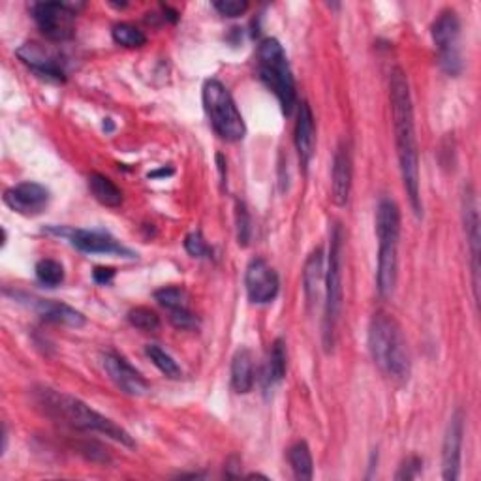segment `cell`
Instances as JSON below:
<instances>
[{"label": "cell", "instance_id": "cell-1", "mask_svg": "<svg viewBox=\"0 0 481 481\" xmlns=\"http://www.w3.org/2000/svg\"><path fill=\"white\" fill-rule=\"evenodd\" d=\"M389 100H391V115H393V130L396 156H399V167L406 194L415 217H422V191H420V153H417L415 139V124H414V108L406 74L396 67L389 76Z\"/></svg>", "mask_w": 481, "mask_h": 481}, {"label": "cell", "instance_id": "cell-2", "mask_svg": "<svg viewBox=\"0 0 481 481\" xmlns=\"http://www.w3.org/2000/svg\"><path fill=\"white\" fill-rule=\"evenodd\" d=\"M38 405L44 406V410L55 417V420H62L65 423L72 425L74 429L87 431V432H98L111 438V441L127 446L136 448L134 438L129 431H124L120 425L111 422L110 417L102 415L94 408H91L87 403L81 399H76L72 395L58 393L53 389H41L38 395Z\"/></svg>", "mask_w": 481, "mask_h": 481}, {"label": "cell", "instance_id": "cell-3", "mask_svg": "<svg viewBox=\"0 0 481 481\" xmlns=\"http://www.w3.org/2000/svg\"><path fill=\"white\" fill-rule=\"evenodd\" d=\"M369 352L379 369L395 380L410 376V352L401 325L387 312H376L369 324Z\"/></svg>", "mask_w": 481, "mask_h": 481}, {"label": "cell", "instance_id": "cell-4", "mask_svg": "<svg viewBox=\"0 0 481 481\" xmlns=\"http://www.w3.org/2000/svg\"><path fill=\"white\" fill-rule=\"evenodd\" d=\"M376 237H379V267H376V284L379 294L389 298L399 275V237H401V211L389 198H382L376 207Z\"/></svg>", "mask_w": 481, "mask_h": 481}, {"label": "cell", "instance_id": "cell-5", "mask_svg": "<svg viewBox=\"0 0 481 481\" xmlns=\"http://www.w3.org/2000/svg\"><path fill=\"white\" fill-rule=\"evenodd\" d=\"M258 72L260 79L277 96L282 113L289 117L298 106V89L284 48L277 38H265L260 44Z\"/></svg>", "mask_w": 481, "mask_h": 481}, {"label": "cell", "instance_id": "cell-6", "mask_svg": "<svg viewBox=\"0 0 481 481\" xmlns=\"http://www.w3.org/2000/svg\"><path fill=\"white\" fill-rule=\"evenodd\" d=\"M329 262L325 273V303H324V346L331 350L334 344V333L343 308V246L344 236L341 224H334L329 239Z\"/></svg>", "mask_w": 481, "mask_h": 481}, {"label": "cell", "instance_id": "cell-7", "mask_svg": "<svg viewBox=\"0 0 481 481\" xmlns=\"http://www.w3.org/2000/svg\"><path fill=\"white\" fill-rule=\"evenodd\" d=\"M201 96L209 122H211L213 130L220 136V139L227 143L241 141L246 134L245 120L236 106L234 96L229 94L224 83L218 79H207Z\"/></svg>", "mask_w": 481, "mask_h": 481}, {"label": "cell", "instance_id": "cell-8", "mask_svg": "<svg viewBox=\"0 0 481 481\" xmlns=\"http://www.w3.org/2000/svg\"><path fill=\"white\" fill-rule=\"evenodd\" d=\"M431 34L438 49L441 68L453 77L461 74L463 57L461 49H459V38H461V21H459V13L455 10H442L434 19Z\"/></svg>", "mask_w": 481, "mask_h": 481}, {"label": "cell", "instance_id": "cell-9", "mask_svg": "<svg viewBox=\"0 0 481 481\" xmlns=\"http://www.w3.org/2000/svg\"><path fill=\"white\" fill-rule=\"evenodd\" d=\"M46 234L67 239L76 250L83 254H103V256H120L136 258L130 248L120 245L115 237L96 229H79L68 226H48Z\"/></svg>", "mask_w": 481, "mask_h": 481}, {"label": "cell", "instance_id": "cell-10", "mask_svg": "<svg viewBox=\"0 0 481 481\" xmlns=\"http://www.w3.org/2000/svg\"><path fill=\"white\" fill-rule=\"evenodd\" d=\"M36 27L51 41H67L76 32V6L67 3H36L31 6Z\"/></svg>", "mask_w": 481, "mask_h": 481}, {"label": "cell", "instance_id": "cell-11", "mask_svg": "<svg viewBox=\"0 0 481 481\" xmlns=\"http://www.w3.org/2000/svg\"><path fill=\"white\" fill-rule=\"evenodd\" d=\"M245 286L250 301L254 305H267L279 296L281 281L273 267H271L263 258H256L246 267Z\"/></svg>", "mask_w": 481, "mask_h": 481}, {"label": "cell", "instance_id": "cell-12", "mask_svg": "<svg viewBox=\"0 0 481 481\" xmlns=\"http://www.w3.org/2000/svg\"><path fill=\"white\" fill-rule=\"evenodd\" d=\"M4 203L23 217L40 215L49 203V191L40 183H19L4 192Z\"/></svg>", "mask_w": 481, "mask_h": 481}, {"label": "cell", "instance_id": "cell-13", "mask_svg": "<svg viewBox=\"0 0 481 481\" xmlns=\"http://www.w3.org/2000/svg\"><path fill=\"white\" fill-rule=\"evenodd\" d=\"M102 363L111 379V382L120 391H124L130 396H143L149 391V382L145 380V376L139 370H136L127 360L122 358V355L115 352H108V353H103Z\"/></svg>", "mask_w": 481, "mask_h": 481}, {"label": "cell", "instance_id": "cell-14", "mask_svg": "<svg viewBox=\"0 0 481 481\" xmlns=\"http://www.w3.org/2000/svg\"><path fill=\"white\" fill-rule=\"evenodd\" d=\"M463 436H465V415L461 410H455L450 417L444 444H442V476L448 481L459 479V470H461V455H463L461 453Z\"/></svg>", "mask_w": 481, "mask_h": 481}, {"label": "cell", "instance_id": "cell-15", "mask_svg": "<svg viewBox=\"0 0 481 481\" xmlns=\"http://www.w3.org/2000/svg\"><path fill=\"white\" fill-rule=\"evenodd\" d=\"M17 57L21 58L23 65L32 68L40 76L55 79V81L67 79L65 65H62L60 57L57 53H53L51 49L36 44V41H27V44L21 46L17 49Z\"/></svg>", "mask_w": 481, "mask_h": 481}, {"label": "cell", "instance_id": "cell-16", "mask_svg": "<svg viewBox=\"0 0 481 481\" xmlns=\"http://www.w3.org/2000/svg\"><path fill=\"white\" fill-rule=\"evenodd\" d=\"M25 301L36 312V315L40 318H44L46 322L62 324V325L76 327V329L87 324L85 315L67 303L53 301V299H40V298H25ZM25 301H21V303H25Z\"/></svg>", "mask_w": 481, "mask_h": 481}, {"label": "cell", "instance_id": "cell-17", "mask_svg": "<svg viewBox=\"0 0 481 481\" xmlns=\"http://www.w3.org/2000/svg\"><path fill=\"white\" fill-rule=\"evenodd\" d=\"M463 220H465V232L467 241L470 245V256H472V275H474V296L479 299V213H477V201L472 188H465L463 194Z\"/></svg>", "mask_w": 481, "mask_h": 481}, {"label": "cell", "instance_id": "cell-18", "mask_svg": "<svg viewBox=\"0 0 481 481\" xmlns=\"http://www.w3.org/2000/svg\"><path fill=\"white\" fill-rule=\"evenodd\" d=\"M352 191V158L346 145L343 143L333 156L331 170V200L337 207H344L348 203Z\"/></svg>", "mask_w": 481, "mask_h": 481}, {"label": "cell", "instance_id": "cell-19", "mask_svg": "<svg viewBox=\"0 0 481 481\" xmlns=\"http://www.w3.org/2000/svg\"><path fill=\"white\" fill-rule=\"evenodd\" d=\"M294 139H296V149L299 153V160L307 167L312 156H315V145H316L315 115H312V110L307 102H303L299 106Z\"/></svg>", "mask_w": 481, "mask_h": 481}, {"label": "cell", "instance_id": "cell-20", "mask_svg": "<svg viewBox=\"0 0 481 481\" xmlns=\"http://www.w3.org/2000/svg\"><path fill=\"white\" fill-rule=\"evenodd\" d=\"M256 382L254 358L248 348H239L232 360V387L239 395H246L253 391Z\"/></svg>", "mask_w": 481, "mask_h": 481}, {"label": "cell", "instance_id": "cell-21", "mask_svg": "<svg viewBox=\"0 0 481 481\" xmlns=\"http://www.w3.org/2000/svg\"><path fill=\"white\" fill-rule=\"evenodd\" d=\"M324 281H325L324 250L315 248L308 254V258L305 262V269H303V289H305V298L310 305L318 301Z\"/></svg>", "mask_w": 481, "mask_h": 481}, {"label": "cell", "instance_id": "cell-22", "mask_svg": "<svg viewBox=\"0 0 481 481\" xmlns=\"http://www.w3.org/2000/svg\"><path fill=\"white\" fill-rule=\"evenodd\" d=\"M286 344L282 339H277L269 350L267 355V361L263 365V372H262V382L263 387L269 391L271 387H275L286 374Z\"/></svg>", "mask_w": 481, "mask_h": 481}, {"label": "cell", "instance_id": "cell-23", "mask_svg": "<svg viewBox=\"0 0 481 481\" xmlns=\"http://www.w3.org/2000/svg\"><path fill=\"white\" fill-rule=\"evenodd\" d=\"M89 188H91V192L94 196V200L98 203H102L103 207H120L122 205V191L120 188L106 175H102V174H93L89 177Z\"/></svg>", "mask_w": 481, "mask_h": 481}, {"label": "cell", "instance_id": "cell-24", "mask_svg": "<svg viewBox=\"0 0 481 481\" xmlns=\"http://www.w3.org/2000/svg\"><path fill=\"white\" fill-rule=\"evenodd\" d=\"M288 461L298 479L308 481L315 476V461H312V453L305 442H298L288 450Z\"/></svg>", "mask_w": 481, "mask_h": 481}, {"label": "cell", "instance_id": "cell-25", "mask_svg": "<svg viewBox=\"0 0 481 481\" xmlns=\"http://www.w3.org/2000/svg\"><path fill=\"white\" fill-rule=\"evenodd\" d=\"M145 353H147V358L153 361V365L165 376V379H172V380H179L183 376L181 367L177 365V361L172 358L170 353L165 350H162L156 344H149L145 348Z\"/></svg>", "mask_w": 481, "mask_h": 481}, {"label": "cell", "instance_id": "cell-26", "mask_svg": "<svg viewBox=\"0 0 481 481\" xmlns=\"http://www.w3.org/2000/svg\"><path fill=\"white\" fill-rule=\"evenodd\" d=\"M34 273H36L38 282L48 288H57L65 282V267H62L60 262L51 260V258L40 260L34 267Z\"/></svg>", "mask_w": 481, "mask_h": 481}, {"label": "cell", "instance_id": "cell-27", "mask_svg": "<svg viewBox=\"0 0 481 481\" xmlns=\"http://www.w3.org/2000/svg\"><path fill=\"white\" fill-rule=\"evenodd\" d=\"M111 38H113L115 44H119L122 48H129V49L143 48L145 44H147V36H145V32L130 23H117L111 29Z\"/></svg>", "mask_w": 481, "mask_h": 481}, {"label": "cell", "instance_id": "cell-28", "mask_svg": "<svg viewBox=\"0 0 481 481\" xmlns=\"http://www.w3.org/2000/svg\"><path fill=\"white\" fill-rule=\"evenodd\" d=\"M155 299L160 307H164L167 312L188 308V296L181 286H164L155 291Z\"/></svg>", "mask_w": 481, "mask_h": 481}, {"label": "cell", "instance_id": "cell-29", "mask_svg": "<svg viewBox=\"0 0 481 481\" xmlns=\"http://www.w3.org/2000/svg\"><path fill=\"white\" fill-rule=\"evenodd\" d=\"M129 322L132 327L139 329V331H145V333H153V331H158L162 322H160V316L156 315L155 310L147 308V307H136L129 312Z\"/></svg>", "mask_w": 481, "mask_h": 481}, {"label": "cell", "instance_id": "cell-30", "mask_svg": "<svg viewBox=\"0 0 481 481\" xmlns=\"http://www.w3.org/2000/svg\"><path fill=\"white\" fill-rule=\"evenodd\" d=\"M236 222H237V243L241 246H248L250 237H253V222H250L248 209L243 201H237Z\"/></svg>", "mask_w": 481, "mask_h": 481}, {"label": "cell", "instance_id": "cell-31", "mask_svg": "<svg viewBox=\"0 0 481 481\" xmlns=\"http://www.w3.org/2000/svg\"><path fill=\"white\" fill-rule=\"evenodd\" d=\"M184 250L192 258H209L213 254V248L207 245L201 232H192L184 237Z\"/></svg>", "mask_w": 481, "mask_h": 481}, {"label": "cell", "instance_id": "cell-32", "mask_svg": "<svg viewBox=\"0 0 481 481\" xmlns=\"http://www.w3.org/2000/svg\"><path fill=\"white\" fill-rule=\"evenodd\" d=\"M170 322L177 329H183V331H192V329H198V325H200L196 315L191 308H181V310L170 312Z\"/></svg>", "mask_w": 481, "mask_h": 481}, {"label": "cell", "instance_id": "cell-33", "mask_svg": "<svg viewBox=\"0 0 481 481\" xmlns=\"http://www.w3.org/2000/svg\"><path fill=\"white\" fill-rule=\"evenodd\" d=\"M213 8L224 17H239L248 10V3L245 0H218V3H213Z\"/></svg>", "mask_w": 481, "mask_h": 481}, {"label": "cell", "instance_id": "cell-34", "mask_svg": "<svg viewBox=\"0 0 481 481\" xmlns=\"http://www.w3.org/2000/svg\"><path fill=\"white\" fill-rule=\"evenodd\" d=\"M422 467H423L422 459L417 457V455H410V457H406L405 461H403L399 472L395 474V479H414V477L420 476Z\"/></svg>", "mask_w": 481, "mask_h": 481}, {"label": "cell", "instance_id": "cell-35", "mask_svg": "<svg viewBox=\"0 0 481 481\" xmlns=\"http://www.w3.org/2000/svg\"><path fill=\"white\" fill-rule=\"evenodd\" d=\"M113 279H115V269L113 267H94V271H93V281L96 284L106 286Z\"/></svg>", "mask_w": 481, "mask_h": 481}, {"label": "cell", "instance_id": "cell-36", "mask_svg": "<svg viewBox=\"0 0 481 481\" xmlns=\"http://www.w3.org/2000/svg\"><path fill=\"white\" fill-rule=\"evenodd\" d=\"M217 162H218V172H220V183L224 184V183H226V172H227V167H226V158L218 153V155H217Z\"/></svg>", "mask_w": 481, "mask_h": 481}, {"label": "cell", "instance_id": "cell-37", "mask_svg": "<svg viewBox=\"0 0 481 481\" xmlns=\"http://www.w3.org/2000/svg\"><path fill=\"white\" fill-rule=\"evenodd\" d=\"M170 175H174V167H160V170L149 174L151 179H156V177H170Z\"/></svg>", "mask_w": 481, "mask_h": 481}]
</instances>
